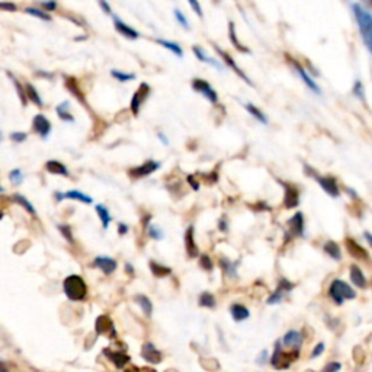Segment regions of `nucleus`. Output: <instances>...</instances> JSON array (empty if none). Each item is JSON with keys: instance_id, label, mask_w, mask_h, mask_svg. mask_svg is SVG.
Returning <instances> with one entry per match:
<instances>
[{"instance_id": "1", "label": "nucleus", "mask_w": 372, "mask_h": 372, "mask_svg": "<svg viewBox=\"0 0 372 372\" xmlns=\"http://www.w3.org/2000/svg\"><path fill=\"white\" fill-rule=\"evenodd\" d=\"M64 294L70 301H84L88 297V285L79 275H70L63 282Z\"/></svg>"}, {"instance_id": "2", "label": "nucleus", "mask_w": 372, "mask_h": 372, "mask_svg": "<svg viewBox=\"0 0 372 372\" xmlns=\"http://www.w3.org/2000/svg\"><path fill=\"white\" fill-rule=\"evenodd\" d=\"M352 11L355 15L356 24L359 26V32L362 35L363 44L372 54V15L368 12V9H363L359 5H352Z\"/></svg>"}, {"instance_id": "3", "label": "nucleus", "mask_w": 372, "mask_h": 372, "mask_svg": "<svg viewBox=\"0 0 372 372\" xmlns=\"http://www.w3.org/2000/svg\"><path fill=\"white\" fill-rule=\"evenodd\" d=\"M328 296L336 304H343L346 300H353L356 297V293L353 291V288L346 283L342 279H335L328 288Z\"/></svg>"}, {"instance_id": "4", "label": "nucleus", "mask_w": 372, "mask_h": 372, "mask_svg": "<svg viewBox=\"0 0 372 372\" xmlns=\"http://www.w3.org/2000/svg\"><path fill=\"white\" fill-rule=\"evenodd\" d=\"M281 345H282L281 341H278L275 343V352L271 359L273 368H276V369L288 368L289 365H291V362H294L298 358V352H300V349H293V352H283Z\"/></svg>"}, {"instance_id": "5", "label": "nucleus", "mask_w": 372, "mask_h": 372, "mask_svg": "<svg viewBox=\"0 0 372 372\" xmlns=\"http://www.w3.org/2000/svg\"><path fill=\"white\" fill-rule=\"evenodd\" d=\"M306 171H307L308 174H311L310 176H313V178L318 182V185L323 188V191H326L330 196H332V198H338V196L341 195V189H339V185H338V182H336L335 178H332V176H318V175L314 174L308 166H306Z\"/></svg>"}, {"instance_id": "6", "label": "nucleus", "mask_w": 372, "mask_h": 372, "mask_svg": "<svg viewBox=\"0 0 372 372\" xmlns=\"http://www.w3.org/2000/svg\"><path fill=\"white\" fill-rule=\"evenodd\" d=\"M192 89L198 94H201L205 99H208L211 104L218 102V94L213 89V86L206 80L202 79H193L192 80Z\"/></svg>"}, {"instance_id": "7", "label": "nucleus", "mask_w": 372, "mask_h": 372, "mask_svg": "<svg viewBox=\"0 0 372 372\" xmlns=\"http://www.w3.org/2000/svg\"><path fill=\"white\" fill-rule=\"evenodd\" d=\"M286 60H288V63L289 64H291L293 67H294V70L298 73V76L303 79V81H304V84L308 86V89L310 91H313L316 95H320L321 94V89L318 88V85L316 84V81L310 77V74L306 71V69L296 60V59H293L291 56H288L286 54Z\"/></svg>"}, {"instance_id": "8", "label": "nucleus", "mask_w": 372, "mask_h": 372, "mask_svg": "<svg viewBox=\"0 0 372 372\" xmlns=\"http://www.w3.org/2000/svg\"><path fill=\"white\" fill-rule=\"evenodd\" d=\"M279 184L285 189V196H283V206H285V208L286 210L297 208V206L300 205V191H298V188H296L294 185L285 184L282 181H279Z\"/></svg>"}, {"instance_id": "9", "label": "nucleus", "mask_w": 372, "mask_h": 372, "mask_svg": "<svg viewBox=\"0 0 372 372\" xmlns=\"http://www.w3.org/2000/svg\"><path fill=\"white\" fill-rule=\"evenodd\" d=\"M32 129L41 139L47 140L51 133V122L47 116L39 114V115H35L32 119Z\"/></svg>"}, {"instance_id": "10", "label": "nucleus", "mask_w": 372, "mask_h": 372, "mask_svg": "<svg viewBox=\"0 0 372 372\" xmlns=\"http://www.w3.org/2000/svg\"><path fill=\"white\" fill-rule=\"evenodd\" d=\"M95 328L98 335H108L109 339H115L118 336L116 328L112 323V320L108 316H99L95 323Z\"/></svg>"}, {"instance_id": "11", "label": "nucleus", "mask_w": 372, "mask_h": 372, "mask_svg": "<svg viewBox=\"0 0 372 372\" xmlns=\"http://www.w3.org/2000/svg\"><path fill=\"white\" fill-rule=\"evenodd\" d=\"M304 236V216L303 213H297L291 220H288V231L286 240L291 237H301Z\"/></svg>"}, {"instance_id": "12", "label": "nucleus", "mask_w": 372, "mask_h": 372, "mask_svg": "<svg viewBox=\"0 0 372 372\" xmlns=\"http://www.w3.org/2000/svg\"><path fill=\"white\" fill-rule=\"evenodd\" d=\"M293 288H294V283H293V282H289V281L285 279V278H281L279 282H278V286H276V289H275V293L268 298V304H271V306L279 304V303L282 301L283 296L288 294L289 291H291Z\"/></svg>"}, {"instance_id": "13", "label": "nucleus", "mask_w": 372, "mask_h": 372, "mask_svg": "<svg viewBox=\"0 0 372 372\" xmlns=\"http://www.w3.org/2000/svg\"><path fill=\"white\" fill-rule=\"evenodd\" d=\"M160 169V163L159 161H154V160H147L144 164H141V166L139 168H133L130 169L129 175L134 179H140V178H146L149 175H151L153 172L159 171Z\"/></svg>"}, {"instance_id": "14", "label": "nucleus", "mask_w": 372, "mask_h": 372, "mask_svg": "<svg viewBox=\"0 0 372 372\" xmlns=\"http://www.w3.org/2000/svg\"><path fill=\"white\" fill-rule=\"evenodd\" d=\"M150 94H151V89L147 84H141L140 88L136 91V94L131 99V112L134 115H139L141 105L146 102V99L150 96Z\"/></svg>"}, {"instance_id": "15", "label": "nucleus", "mask_w": 372, "mask_h": 372, "mask_svg": "<svg viewBox=\"0 0 372 372\" xmlns=\"http://www.w3.org/2000/svg\"><path fill=\"white\" fill-rule=\"evenodd\" d=\"M214 49H216V51L218 53V56L223 59V61H224V63H226V64H227V66H228V67H230V69H231V70H233V71H234L240 79H243V80L246 81V84L249 85V86H253L252 80H251L249 77H247V74H246V73H244V71L237 66V63H236V61H234V60H233V59H231V57H230L224 50H221L218 46H214Z\"/></svg>"}, {"instance_id": "16", "label": "nucleus", "mask_w": 372, "mask_h": 372, "mask_svg": "<svg viewBox=\"0 0 372 372\" xmlns=\"http://www.w3.org/2000/svg\"><path fill=\"white\" fill-rule=\"evenodd\" d=\"M64 84H66V88H67V91L80 102V104H84V106H86L88 109H89V105H88V101H86V98H85V95H84V92H81V89H80V86H79V84H77V80L74 79V77H69V76H66L64 77Z\"/></svg>"}, {"instance_id": "17", "label": "nucleus", "mask_w": 372, "mask_h": 372, "mask_svg": "<svg viewBox=\"0 0 372 372\" xmlns=\"http://www.w3.org/2000/svg\"><path fill=\"white\" fill-rule=\"evenodd\" d=\"M104 355L118 368V369H122L124 366H126L130 361H131V358L127 355V353H124V352H116V351H111V348H106V349H104Z\"/></svg>"}, {"instance_id": "18", "label": "nucleus", "mask_w": 372, "mask_h": 372, "mask_svg": "<svg viewBox=\"0 0 372 372\" xmlns=\"http://www.w3.org/2000/svg\"><path fill=\"white\" fill-rule=\"evenodd\" d=\"M141 356H143L144 361H147V362H150V363H154V365L160 363V362H161V358H163L161 352H160L153 343H150V342L143 345V348H141Z\"/></svg>"}, {"instance_id": "19", "label": "nucleus", "mask_w": 372, "mask_h": 372, "mask_svg": "<svg viewBox=\"0 0 372 372\" xmlns=\"http://www.w3.org/2000/svg\"><path fill=\"white\" fill-rule=\"evenodd\" d=\"M112 19H114V26H115V29H116L122 36H126V38H129V39H137V38H140V34H139L133 26L127 25L126 22H122L118 16L114 15Z\"/></svg>"}, {"instance_id": "20", "label": "nucleus", "mask_w": 372, "mask_h": 372, "mask_svg": "<svg viewBox=\"0 0 372 372\" xmlns=\"http://www.w3.org/2000/svg\"><path fill=\"white\" fill-rule=\"evenodd\" d=\"M195 228L193 226H189L185 231V249H186V253L189 258H198L199 255V251H198V246L195 244Z\"/></svg>"}, {"instance_id": "21", "label": "nucleus", "mask_w": 372, "mask_h": 372, "mask_svg": "<svg viewBox=\"0 0 372 372\" xmlns=\"http://www.w3.org/2000/svg\"><path fill=\"white\" fill-rule=\"evenodd\" d=\"M346 249H348L349 255L356 258V259H361V261H368L369 259L368 252L363 249V247L359 243H356L352 238H346Z\"/></svg>"}, {"instance_id": "22", "label": "nucleus", "mask_w": 372, "mask_h": 372, "mask_svg": "<svg viewBox=\"0 0 372 372\" xmlns=\"http://www.w3.org/2000/svg\"><path fill=\"white\" fill-rule=\"evenodd\" d=\"M54 196H56L57 201H63V199H74V201H80V202H85V203H92V202H94V199H92L89 195L81 193L80 191H69V192H64V193H61V192H56Z\"/></svg>"}, {"instance_id": "23", "label": "nucleus", "mask_w": 372, "mask_h": 372, "mask_svg": "<svg viewBox=\"0 0 372 372\" xmlns=\"http://www.w3.org/2000/svg\"><path fill=\"white\" fill-rule=\"evenodd\" d=\"M94 266L101 269L105 275H111L116 269V261L112 258H108V256H98L94 261Z\"/></svg>"}, {"instance_id": "24", "label": "nucleus", "mask_w": 372, "mask_h": 372, "mask_svg": "<svg viewBox=\"0 0 372 372\" xmlns=\"http://www.w3.org/2000/svg\"><path fill=\"white\" fill-rule=\"evenodd\" d=\"M282 343L286 348H293V349H300L303 345V335L297 330H289V332L283 336Z\"/></svg>"}, {"instance_id": "25", "label": "nucleus", "mask_w": 372, "mask_h": 372, "mask_svg": "<svg viewBox=\"0 0 372 372\" xmlns=\"http://www.w3.org/2000/svg\"><path fill=\"white\" fill-rule=\"evenodd\" d=\"M46 171L51 175H61V176H69V171L64 164L59 160H49L46 163Z\"/></svg>"}, {"instance_id": "26", "label": "nucleus", "mask_w": 372, "mask_h": 372, "mask_svg": "<svg viewBox=\"0 0 372 372\" xmlns=\"http://www.w3.org/2000/svg\"><path fill=\"white\" fill-rule=\"evenodd\" d=\"M192 51H193L195 57H196L199 61H202V63H208V64L214 66V67L218 69V70L223 69V66H221L217 60H214V59H211V57L206 56V53H205L199 46H193V47H192Z\"/></svg>"}, {"instance_id": "27", "label": "nucleus", "mask_w": 372, "mask_h": 372, "mask_svg": "<svg viewBox=\"0 0 372 372\" xmlns=\"http://www.w3.org/2000/svg\"><path fill=\"white\" fill-rule=\"evenodd\" d=\"M11 201H14L15 203H18V205H21L22 208L28 213V214H31V216H36V211H35V208H34V205L24 196V195H21V193H14L12 196H11Z\"/></svg>"}, {"instance_id": "28", "label": "nucleus", "mask_w": 372, "mask_h": 372, "mask_svg": "<svg viewBox=\"0 0 372 372\" xmlns=\"http://www.w3.org/2000/svg\"><path fill=\"white\" fill-rule=\"evenodd\" d=\"M323 249L332 259H335V261H341L342 259V251H341V247H339V244L336 241H326Z\"/></svg>"}, {"instance_id": "29", "label": "nucleus", "mask_w": 372, "mask_h": 372, "mask_svg": "<svg viewBox=\"0 0 372 372\" xmlns=\"http://www.w3.org/2000/svg\"><path fill=\"white\" fill-rule=\"evenodd\" d=\"M228 36H230L231 44L236 47V50H238L240 53H247V54L251 53V50L247 49V47H244V46L240 43V41H238L237 34H236V25H234V22H230V24H228Z\"/></svg>"}, {"instance_id": "30", "label": "nucleus", "mask_w": 372, "mask_h": 372, "mask_svg": "<svg viewBox=\"0 0 372 372\" xmlns=\"http://www.w3.org/2000/svg\"><path fill=\"white\" fill-rule=\"evenodd\" d=\"M156 43L159 44V46H161L163 49H166V50H169V51H172L175 56H178V57H184V50H182V47L179 46V44H176V43H174V41H168V39H156Z\"/></svg>"}, {"instance_id": "31", "label": "nucleus", "mask_w": 372, "mask_h": 372, "mask_svg": "<svg viewBox=\"0 0 372 372\" xmlns=\"http://www.w3.org/2000/svg\"><path fill=\"white\" fill-rule=\"evenodd\" d=\"M230 313H231V317L236 320V321H243L246 318H249L251 313L249 310H247L244 306L241 304H233L230 307Z\"/></svg>"}, {"instance_id": "32", "label": "nucleus", "mask_w": 372, "mask_h": 372, "mask_svg": "<svg viewBox=\"0 0 372 372\" xmlns=\"http://www.w3.org/2000/svg\"><path fill=\"white\" fill-rule=\"evenodd\" d=\"M351 279L355 283V286L358 288H365L366 286V278L363 275V272L358 268V266H351Z\"/></svg>"}, {"instance_id": "33", "label": "nucleus", "mask_w": 372, "mask_h": 372, "mask_svg": "<svg viewBox=\"0 0 372 372\" xmlns=\"http://www.w3.org/2000/svg\"><path fill=\"white\" fill-rule=\"evenodd\" d=\"M8 76H9V79L12 80V84L15 85V89H16V92H18V96H19V99H21V102H22V105L25 106L26 104H28V95H26V89H24V86L21 85V81L11 73V71H8Z\"/></svg>"}, {"instance_id": "34", "label": "nucleus", "mask_w": 372, "mask_h": 372, "mask_svg": "<svg viewBox=\"0 0 372 372\" xmlns=\"http://www.w3.org/2000/svg\"><path fill=\"white\" fill-rule=\"evenodd\" d=\"M149 265H150L151 273H153L156 278H164V276H168V275L172 273V269H171V268L163 266V265H160V263H157V262H150Z\"/></svg>"}, {"instance_id": "35", "label": "nucleus", "mask_w": 372, "mask_h": 372, "mask_svg": "<svg viewBox=\"0 0 372 372\" xmlns=\"http://www.w3.org/2000/svg\"><path fill=\"white\" fill-rule=\"evenodd\" d=\"M136 301H137V304L141 307V310H143V313L146 314V317H150V316L153 314V304H151V301H150L149 297L140 294V296H136Z\"/></svg>"}, {"instance_id": "36", "label": "nucleus", "mask_w": 372, "mask_h": 372, "mask_svg": "<svg viewBox=\"0 0 372 372\" xmlns=\"http://www.w3.org/2000/svg\"><path fill=\"white\" fill-rule=\"evenodd\" d=\"M198 303L201 307H205V308H214L217 306L216 297L211 293H202L198 298Z\"/></svg>"}, {"instance_id": "37", "label": "nucleus", "mask_w": 372, "mask_h": 372, "mask_svg": "<svg viewBox=\"0 0 372 372\" xmlns=\"http://www.w3.org/2000/svg\"><path fill=\"white\" fill-rule=\"evenodd\" d=\"M220 266H221V269L226 272L227 276H230V278H238L236 265H234L231 261H228L227 258H221V259H220Z\"/></svg>"}, {"instance_id": "38", "label": "nucleus", "mask_w": 372, "mask_h": 372, "mask_svg": "<svg viewBox=\"0 0 372 372\" xmlns=\"http://www.w3.org/2000/svg\"><path fill=\"white\" fill-rule=\"evenodd\" d=\"M96 213H98V216H99V218H101V221H102L104 228L106 230V228L109 227L111 220H112V217H111L108 208H106L105 205H101V203H99V205H96Z\"/></svg>"}, {"instance_id": "39", "label": "nucleus", "mask_w": 372, "mask_h": 372, "mask_svg": "<svg viewBox=\"0 0 372 372\" xmlns=\"http://www.w3.org/2000/svg\"><path fill=\"white\" fill-rule=\"evenodd\" d=\"M25 14H28V15H31V16H34V18H38V19H41V21H51V16H50V14L47 12V11H44L43 8L41 9H38V8H26L25 9Z\"/></svg>"}, {"instance_id": "40", "label": "nucleus", "mask_w": 372, "mask_h": 372, "mask_svg": "<svg viewBox=\"0 0 372 372\" xmlns=\"http://www.w3.org/2000/svg\"><path fill=\"white\" fill-rule=\"evenodd\" d=\"M25 89H26L28 99H29L32 104H35L38 108H43V99H41V96L38 95L36 89H35L32 85H29V84H26Z\"/></svg>"}, {"instance_id": "41", "label": "nucleus", "mask_w": 372, "mask_h": 372, "mask_svg": "<svg viewBox=\"0 0 372 372\" xmlns=\"http://www.w3.org/2000/svg\"><path fill=\"white\" fill-rule=\"evenodd\" d=\"M246 106V109H247V112H249L252 116H255L259 122H262V124H268V118H266V115L259 109V108H256L255 105H252V104H246L244 105Z\"/></svg>"}, {"instance_id": "42", "label": "nucleus", "mask_w": 372, "mask_h": 372, "mask_svg": "<svg viewBox=\"0 0 372 372\" xmlns=\"http://www.w3.org/2000/svg\"><path fill=\"white\" fill-rule=\"evenodd\" d=\"M69 108H70L69 102H63V104H60V105L56 108V111H57L59 116H60L63 121H67V122H74V116H73V115L69 112Z\"/></svg>"}, {"instance_id": "43", "label": "nucleus", "mask_w": 372, "mask_h": 372, "mask_svg": "<svg viewBox=\"0 0 372 372\" xmlns=\"http://www.w3.org/2000/svg\"><path fill=\"white\" fill-rule=\"evenodd\" d=\"M111 74L114 79H116L118 81H121V84H126V81H130V80H134L136 79V74L133 73H124V71H119V70H111Z\"/></svg>"}, {"instance_id": "44", "label": "nucleus", "mask_w": 372, "mask_h": 372, "mask_svg": "<svg viewBox=\"0 0 372 372\" xmlns=\"http://www.w3.org/2000/svg\"><path fill=\"white\" fill-rule=\"evenodd\" d=\"M199 265H201V268H202L203 271H208V272H211V271L214 269L213 261L210 259V256H208V255H202V256H199Z\"/></svg>"}, {"instance_id": "45", "label": "nucleus", "mask_w": 372, "mask_h": 372, "mask_svg": "<svg viewBox=\"0 0 372 372\" xmlns=\"http://www.w3.org/2000/svg\"><path fill=\"white\" fill-rule=\"evenodd\" d=\"M149 236H150L151 238H154V240H161V238L164 237L161 228H160L159 226H154V224H150V226H149Z\"/></svg>"}, {"instance_id": "46", "label": "nucleus", "mask_w": 372, "mask_h": 372, "mask_svg": "<svg viewBox=\"0 0 372 372\" xmlns=\"http://www.w3.org/2000/svg\"><path fill=\"white\" fill-rule=\"evenodd\" d=\"M59 230L61 231L63 237L70 243V244H74V237H73V233H71V228L70 226H64V224H60L59 226Z\"/></svg>"}, {"instance_id": "47", "label": "nucleus", "mask_w": 372, "mask_h": 372, "mask_svg": "<svg viewBox=\"0 0 372 372\" xmlns=\"http://www.w3.org/2000/svg\"><path fill=\"white\" fill-rule=\"evenodd\" d=\"M174 14H175V18H176V21L179 22V25H181L182 28H185V29H189V28H191V26H189V22H188V19H186V16H185L179 9H175Z\"/></svg>"}, {"instance_id": "48", "label": "nucleus", "mask_w": 372, "mask_h": 372, "mask_svg": "<svg viewBox=\"0 0 372 372\" xmlns=\"http://www.w3.org/2000/svg\"><path fill=\"white\" fill-rule=\"evenodd\" d=\"M57 2L56 0H43V2H41V8H43L44 11H47V12H54V11H57Z\"/></svg>"}, {"instance_id": "49", "label": "nucleus", "mask_w": 372, "mask_h": 372, "mask_svg": "<svg viewBox=\"0 0 372 372\" xmlns=\"http://www.w3.org/2000/svg\"><path fill=\"white\" fill-rule=\"evenodd\" d=\"M9 179H11V182L14 184V185H21L22 184V181H24V175H22V172L19 171V169H15V171H12L11 172V176H9Z\"/></svg>"}, {"instance_id": "50", "label": "nucleus", "mask_w": 372, "mask_h": 372, "mask_svg": "<svg viewBox=\"0 0 372 372\" xmlns=\"http://www.w3.org/2000/svg\"><path fill=\"white\" fill-rule=\"evenodd\" d=\"M188 4H189V6L192 8V11H193L199 18H203V12H202V8H201L198 0H188Z\"/></svg>"}, {"instance_id": "51", "label": "nucleus", "mask_w": 372, "mask_h": 372, "mask_svg": "<svg viewBox=\"0 0 372 372\" xmlns=\"http://www.w3.org/2000/svg\"><path fill=\"white\" fill-rule=\"evenodd\" d=\"M26 133H12L11 134V139L15 141V143H22L26 140Z\"/></svg>"}, {"instance_id": "52", "label": "nucleus", "mask_w": 372, "mask_h": 372, "mask_svg": "<svg viewBox=\"0 0 372 372\" xmlns=\"http://www.w3.org/2000/svg\"><path fill=\"white\" fill-rule=\"evenodd\" d=\"M353 94L358 96V98H361V99H363V88H362V84L361 81L358 80L356 84H355V86H353Z\"/></svg>"}, {"instance_id": "53", "label": "nucleus", "mask_w": 372, "mask_h": 372, "mask_svg": "<svg viewBox=\"0 0 372 372\" xmlns=\"http://www.w3.org/2000/svg\"><path fill=\"white\" fill-rule=\"evenodd\" d=\"M99 5H101V9L106 14V15H112V9L109 6V4L106 2V0H99Z\"/></svg>"}, {"instance_id": "54", "label": "nucleus", "mask_w": 372, "mask_h": 372, "mask_svg": "<svg viewBox=\"0 0 372 372\" xmlns=\"http://www.w3.org/2000/svg\"><path fill=\"white\" fill-rule=\"evenodd\" d=\"M342 368V365L339 362H330L324 366V371H339Z\"/></svg>"}, {"instance_id": "55", "label": "nucleus", "mask_w": 372, "mask_h": 372, "mask_svg": "<svg viewBox=\"0 0 372 372\" xmlns=\"http://www.w3.org/2000/svg\"><path fill=\"white\" fill-rule=\"evenodd\" d=\"M323 352H324V343H318V345L314 348V351L311 352V358H317V356H320Z\"/></svg>"}, {"instance_id": "56", "label": "nucleus", "mask_w": 372, "mask_h": 372, "mask_svg": "<svg viewBox=\"0 0 372 372\" xmlns=\"http://www.w3.org/2000/svg\"><path fill=\"white\" fill-rule=\"evenodd\" d=\"M0 9L2 11H9V12H15L18 8L15 4H8V2H4L2 5H0Z\"/></svg>"}, {"instance_id": "57", "label": "nucleus", "mask_w": 372, "mask_h": 372, "mask_svg": "<svg viewBox=\"0 0 372 372\" xmlns=\"http://www.w3.org/2000/svg\"><path fill=\"white\" fill-rule=\"evenodd\" d=\"M118 233H119L121 236L127 234V233H129V226L124 224V223H119V224H118Z\"/></svg>"}, {"instance_id": "58", "label": "nucleus", "mask_w": 372, "mask_h": 372, "mask_svg": "<svg viewBox=\"0 0 372 372\" xmlns=\"http://www.w3.org/2000/svg\"><path fill=\"white\" fill-rule=\"evenodd\" d=\"M218 228H220L223 233H226V231L228 230V224H227L226 217H223V218L220 220V223H218Z\"/></svg>"}, {"instance_id": "59", "label": "nucleus", "mask_w": 372, "mask_h": 372, "mask_svg": "<svg viewBox=\"0 0 372 372\" xmlns=\"http://www.w3.org/2000/svg\"><path fill=\"white\" fill-rule=\"evenodd\" d=\"M188 182H189V185L192 186V189H193V191H198V189H199V184H198V182H195V179H193V175H189V176H188Z\"/></svg>"}, {"instance_id": "60", "label": "nucleus", "mask_w": 372, "mask_h": 372, "mask_svg": "<svg viewBox=\"0 0 372 372\" xmlns=\"http://www.w3.org/2000/svg\"><path fill=\"white\" fill-rule=\"evenodd\" d=\"M266 358H268V351H263V352L261 353V356L258 358L259 363H261V365H263V363H265V361H266Z\"/></svg>"}, {"instance_id": "61", "label": "nucleus", "mask_w": 372, "mask_h": 372, "mask_svg": "<svg viewBox=\"0 0 372 372\" xmlns=\"http://www.w3.org/2000/svg\"><path fill=\"white\" fill-rule=\"evenodd\" d=\"M361 4H362L368 11H372V0H361Z\"/></svg>"}, {"instance_id": "62", "label": "nucleus", "mask_w": 372, "mask_h": 372, "mask_svg": "<svg viewBox=\"0 0 372 372\" xmlns=\"http://www.w3.org/2000/svg\"><path fill=\"white\" fill-rule=\"evenodd\" d=\"M365 238H366V241H368V244L372 247V234L369 233V231H365Z\"/></svg>"}, {"instance_id": "63", "label": "nucleus", "mask_w": 372, "mask_h": 372, "mask_svg": "<svg viewBox=\"0 0 372 372\" xmlns=\"http://www.w3.org/2000/svg\"><path fill=\"white\" fill-rule=\"evenodd\" d=\"M159 139H160V141L164 144V146H168L169 144V141H168V139L166 137H164L161 133H159Z\"/></svg>"}, {"instance_id": "64", "label": "nucleus", "mask_w": 372, "mask_h": 372, "mask_svg": "<svg viewBox=\"0 0 372 372\" xmlns=\"http://www.w3.org/2000/svg\"><path fill=\"white\" fill-rule=\"evenodd\" d=\"M126 271L130 272V273H133V266H131L130 263H127V265H126Z\"/></svg>"}]
</instances>
